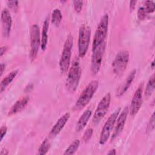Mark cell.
I'll return each mask as SVG.
<instances>
[{"label":"cell","instance_id":"4","mask_svg":"<svg viewBox=\"0 0 155 155\" xmlns=\"http://www.w3.org/2000/svg\"><path fill=\"white\" fill-rule=\"evenodd\" d=\"M108 28V15L107 13L104 15L101 18L99 23L95 31L93 44L92 50L96 48L98 45L105 42Z\"/></svg>","mask_w":155,"mask_h":155},{"label":"cell","instance_id":"24","mask_svg":"<svg viewBox=\"0 0 155 155\" xmlns=\"http://www.w3.org/2000/svg\"><path fill=\"white\" fill-rule=\"evenodd\" d=\"M143 7L148 14L153 13L155 9V3L153 1H145Z\"/></svg>","mask_w":155,"mask_h":155},{"label":"cell","instance_id":"1","mask_svg":"<svg viewBox=\"0 0 155 155\" xmlns=\"http://www.w3.org/2000/svg\"><path fill=\"white\" fill-rule=\"evenodd\" d=\"M82 70L80 61L78 58H75L69 69L67 78L66 79L65 85L67 89L70 92H74L80 81Z\"/></svg>","mask_w":155,"mask_h":155},{"label":"cell","instance_id":"13","mask_svg":"<svg viewBox=\"0 0 155 155\" xmlns=\"http://www.w3.org/2000/svg\"><path fill=\"white\" fill-rule=\"evenodd\" d=\"M1 21L2 24V36L4 38H7L10 35L11 31L12 18L9 11L7 8L3 9L1 12Z\"/></svg>","mask_w":155,"mask_h":155},{"label":"cell","instance_id":"26","mask_svg":"<svg viewBox=\"0 0 155 155\" xmlns=\"http://www.w3.org/2000/svg\"><path fill=\"white\" fill-rule=\"evenodd\" d=\"M7 6L11 10L16 12L18 8V1H8L7 2Z\"/></svg>","mask_w":155,"mask_h":155},{"label":"cell","instance_id":"20","mask_svg":"<svg viewBox=\"0 0 155 155\" xmlns=\"http://www.w3.org/2000/svg\"><path fill=\"white\" fill-rule=\"evenodd\" d=\"M154 78H155L154 74H153L148 81V83L146 86L145 91V94L147 97H149L150 96H151L154 90V87H155Z\"/></svg>","mask_w":155,"mask_h":155},{"label":"cell","instance_id":"14","mask_svg":"<svg viewBox=\"0 0 155 155\" xmlns=\"http://www.w3.org/2000/svg\"><path fill=\"white\" fill-rule=\"evenodd\" d=\"M70 117V114L69 113H65L64 115H62L56 122L54 125L51 128L50 132V136L51 137L56 136L63 129L65 125L68 120Z\"/></svg>","mask_w":155,"mask_h":155},{"label":"cell","instance_id":"6","mask_svg":"<svg viewBox=\"0 0 155 155\" xmlns=\"http://www.w3.org/2000/svg\"><path fill=\"white\" fill-rule=\"evenodd\" d=\"M129 56L127 50H121L117 53L112 64L113 70L116 75L120 76L124 73L129 61Z\"/></svg>","mask_w":155,"mask_h":155},{"label":"cell","instance_id":"7","mask_svg":"<svg viewBox=\"0 0 155 155\" xmlns=\"http://www.w3.org/2000/svg\"><path fill=\"white\" fill-rule=\"evenodd\" d=\"M120 111V108H118L108 118L105 122L101 130L99 137V143L101 145H104L108 140L111 131L114 126L116 119Z\"/></svg>","mask_w":155,"mask_h":155},{"label":"cell","instance_id":"9","mask_svg":"<svg viewBox=\"0 0 155 155\" xmlns=\"http://www.w3.org/2000/svg\"><path fill=\"white\" fill-rule=\"evenodd\" d=\"M105 47L106 44L105 42H104L96 48L92 50L93 54L91 60V71L93 74H97L100 70Z\"/></svg>","mask_w":155,"mask_h":155},{"label":"cell","instance_id":"25","mask_svg":"<svg viewBox=\"0 0 155 155\" xmlns=\"http://www.w3.org/2000/svg\"><path fill=\"white\" fill-rule=\"evenodd\" d=\"M147 15L148 13H147L143 6L139 8L137 11V18L139 20H143L146 18Z\"/></svg>","mask_w":155,"mask_h":155},{"label":"cell","instance_id":"5","mask_svg":"<svg viewBox=\"0 0 155 155\" xmlns=\"http://www.w3.org/2000/svg\"><path fill=\"white\" fill-rule=\"evenodd\" d=\"M91 28L88 25H82L79 28L78 38V53L79 56L83 58L88 48L90 42Z\"/></svg>","mask_w":155,"mask_h":155},{"label":"cell","instance_id":"17","mask_svg":"<svg viewBox=\"0 0 155 155\" xmlns=\"http://www.w3.org/2000/svg\"><path fill=\"white\" fill-rule=\"evenodd\" d=\"M91 114H92V112L90 110H87L83 113V114L81 115V116L80 117V118L79 119L78 121L76 123V131L79 132L85 128L91 116Z\"/></svg>","mask_w":155,"mask_h":155},{"label":"cell","instance_id":"27","mask_svg":"<svg viewBox=\"0 0 155 155\" xmlns=\"http://www.w3.org/2000/svg\"><path fill=\"white\" fill-rule=\"evenodd\" d=\"M93 130L92 128H88L87 129L84 135H83V137H82V140L84 141V142H87L90 140V139L92 135H93Z\"/></svg>","mask_w":155,"mask_h":155},{"label":"cell","instance_id":"21","mask_svg":"<svg viewBox=\"0 0 155 155\" xmlns=\"http://www.w3.org/2000/svg\"><path fill=\"white\" fill-rule=\"evenodd\" d=\"M62 18V13L59 9L55 8L51 15V23L55 26H59Z\"/></svg>","mask_w":155,"mask_h":155},{"label":"cell","instance_id":"34","mask_svg":"<svg viewBox=\"0 0 155 155\" xmlns=\"http://www.w3.org/2000/svg\"><path fill=\"white\" fill-rule=\"evenodd\" d=\"M116 154V150L115 149H112L111 150H110V151H108L107 153V154L108 155H111V154H113V155H115Z\"/></svg>","mask_w":155,"mask_h":155},{"label":"cell","instance_id":"29","mask_svg":"<svg viewBox=\"0 0 155 155\" xmlns=\"http://www.w3.org/2000/svg\"><path fill=\"white\" fill-rule=\"evenodd\" d=\"M73 6L75 11L78 13H79L82 8L83 1H74Z\"/></svg>","mask_w":155,"mask_h":155},{"label":"cell","instance_id":"15","mask_svg":"<svg viewBox=\"0 0 155 155\" xmlns=\"http://www.w3.org/2000/svg\"><path fill=\"white\" fill-rule=\"evenodd\" d=\"M136 74V70L135 69H134L130 73V74H128L127 79L125 80V81L122 84V85L119 87V88H117L116 93L117 97H120L122 96L128 90V89L129 88L130 86L131 85L132 82L133 81L135 78Z\"/></svg>","mask_w":155,"mask_h":155},{"label":"cell","instance_id":"2","mask_svg":"<svg viewBox=\"0 0 155 155\" xmlns=\"http://www.w3.org/2000/svg\"><path fill=\"white\" fill-rule=\"evenodd\" d=\"M98 85L99 81L93 80L86 86L74 105V110H80L84 108L90 102L97 90Z\"/></svg>","mask_w":155,"mask_h":155},{"label":"cell","instance_id":"36","mask_svg":"<svg viewBox=\"0 0 155 155\" xmlns=\"http://www.w3.org/2000/svg\"><path fill=\"white\" fill-rule=\"evenodd\" d=\"M154 61H153L152 62H151V67H152V68H154Z\"/></svg>","mask_w":155,"mask_h":155},{"label":"cell","instance_id":"31","mask_svg":"<svg viewBox=\"0 0 155 155\" xmlns=\"http://www.w3.org/2000/svg\"><path fill=\"white\" fill-rule=\"evenodd\" d=\"M136 2H137L136 1H131L130 2V9L131 12H132L134 9Z\"/></svg>","mask_w":155,"mask_h":155},{"label":"cell","instance_id":"16","mask_svg":"<svg viewBox=\"0 0 155 155\" xmlns=\"http://www.w3.org/2000/svg\"><path fill=\"white\" fill-rule=\"evenodd\" d=\"M29 101V97L28 96L22 97L19 99H18L11 107L10 109L8 115L12 116L15 114H16L18 112L22 111L25 106L27 105L28 102Z\"/></svg>","mask_w":155,"mask_h":155},{"label":"cell","instance_id":"30","mask_svg":"<svg viewBox=\"0 0 155 155\" xmlns=\"http://www.w3.org/2000/svg\"><path fill=\"white\" fill-rule=\"evenodd\" d=\"M7 131V128L5 126H2L0 128V134H1V141L3 139V137L6 134Z\"/></svg>","mask_w":155,"mask_h":155},{"label":"cell","instance_id":"23","mask_svg":"<svg viewBox=\"0 0 155 155\" xmlns=\"http://www.w3.org/2000/svg\"><path fill=\"white\" fill-rule=\"evenodd\" d=\"M50 145H51V143L48 139L47 138L45 139L42 142L39 148H38V153L39 154H45L48 151L50 148Z\"/></svg>","mask_w":155,"mask_h":155},{"label":"cell","instance_id":"8","mask_svg":"<svg viewBox=\"0 0 155 155\" xmlns=\"http://www.w3.org/2000/svg\"><path fill=\"white\" fill-rule=\"evenodd\" d=\"M30 58L31 61H33L36 58L39 48L41 46V38L39 28L37 24H33L30 31Z\"/></svg>","mask_w":155,"mask_h":155},{"label":"cell","instance_id":"11","mask_svg":"<svg viewBox=\"0 0 155 155\" xmlns=\"http://www.w3.org/2000/svg\"><path fill=\"white\" fill-rule=\"evenodd\" d=\"M142 93L143 84H140L135 91L131 100L130 109L129 112L131 116L136 115L140 110L142 104Z\"/></svg>","mask_w":155,"mask_h":155},{"label":"cell","instance_id":"22","mask_svg":"<svg viewBox=\"0 0 155 155\" xmlns=\"http://www.w3.org/2000/svg\"><path fill=\"white\" fill-rule=\"evenodd\" d=\"M80 145V141L79 139H75L69 145V147L65 150L64 154H74L77 150L78 149Z\"/></svg>","mask_w":155,"mask_h":155},{"label":"cell","instance_id":"10","mask_svg":"<svg viewBox=\"0 0 155 155\" xmlns=\"http://www.w3.org/2000/svg\"><path fill=\"white\" fill-rule=\"evenodd\" d=\"M111 102V95L110 93H107L99 102L94 111L93 122L98 124L107 114Z\"/></svg>","mask_w":155,"mask_h":155},{"label":"cell","instance_id":"35","mask_svg":"<svg viewBox=\"0 0 155 155\" xmlns=\"http://www.w3.org/2000/svg\"><path fill=\"white\" fill-rule=\"evenodd\" d=\"M8 153V151L6 150H1V155L7 154Z\"/></svg>","mask_w":155,"mask_h":155},{"label":"cell","instance_id":"33","mask_svg":"<svg viewBox=\"0 0 155 155\" xmlns=\"http://www.w3.org/2000/svg\"><path fill=\"white\" fill-rule=\"evenodd\" d=\"M7 50V48L5 46L1 47V56H2V55L5 53Z\"/></svg>","mask_w":155,"mask_h":155},{"label":"cell","instance_id":"18","mask_svg":"<svg viewBox=\"0 0 155 155\" xmlns=\"http://www.w3.org/2000/svg\"><path fill=\"white\" fill-rule=\"evenodd\" d=\"M49 28V16H48L44 23L42 26V30L41 34V48L42 51H44L46 48L47 42H48V30Z\"/></svg>","mask_w":155,"mask_h":155},{"label":"cell","instance_id":"19","mask_svg":"<svg viewBox=\"0 0 155 155\" xmlns=\"http://www.w3.org/2000/svg\"><path fill=\"white\" fill-rule=\"evenodd\" d=\"M18 73V70H15L12 71H11L10 73H8L1 82L0 84V91L1 93H2L6 88L8 87V85L13 81V80L15 79V78L17 74Z\"/></svg>","mask_w":155,"mask_h":155},{"label":"cell","instance_id":"3","mask_svg":"<svg viewBox=\"0 0 155 155\" xmlns=\"http://www.w3.org/2000/svg\"><path fill=\"white\" fill-rule=\"evenodd\" d=\"M73 45V38L71 35H69L64 43L59 61V68L62 73H66L69 68Z\"/></svg>","mask_w":155,"mask_h":155},{"label":"cell","instance_id":"28","mask_svg":"<svg viewBox=\"0 0 155 155\" xmlns=\"http://www.w3.org/2000/svg\"><path fill=\"white\" fill-rule=\"evenodd\" d=\"M154 129V113H153L147 125V131H152Z\"/></svg>","mask_w":155,"mask_h":155},{"label":"cell","instance_id":"32","mask_svg":"<svg viewBox=\"0 0 155 155\" xmlns=\"http://www.w3.org/2000/svg\"><path fill=\"white\" fill-rule=\"evenodd\" d=\"M5 64H3V63H1V65H0V72H1V76H2V73H3V72H4V70H5Z\"/></svg>","mask_w":155,"mask_h":155},{"label":"cell","instance_id":"12","mask_svg":"<svg viewBox=\"0 0 155 155\" xmlns=\"http://www.w3.org/2000/svg\"><path fill=\"white\" fill-rule=\"evenodd\" d=\"M128 113L129 108L128 107H126L124 108L121 113L119 115H118L114 124V130L111 135V140H113L114 138H116L122 131L126 120L127 119Z\"/></svg>","mask_w":155,"mask_h":155}]
</instances>
